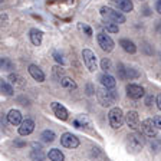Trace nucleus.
<instances>
[{
  "instance_id": "nucleus-1",
  "label": "nucleus",
  "mask_w": 161,
  "mask_h": 161,
  "mask_svg": "<svg viewBox=\"0 0 161 161\" xmlns=\"http://www.w3.org/2000/svg\"><path fill=\"white\" fill-rule=\"evenodd\" d=\"M101 16L104 17L105 20H108V22H112V23H117V25L125 23V20H127L121 12H118L115 9H111V7H107V6L101 7Z\"/></svg>"
},
{
  "instance_id": "nucleus-2",
  "label": "nucleus",
  "mask_w": 161,
  "mask_h": 161,
  "mask_svg": "<svg viewBox=\"0 0 161 161\" xmlns=\"http://www.w3.org/2000/svg\"><path fill=\"white\" fill-rule=\"evenodd\" d=\"M127 147L131 153H140L144 147V137L138 132H134V134L128 135V140H127Z\"/></svg>"
},
{
  "instance_id": "nucleus-3",
  "label": "nucleus",
  "mask_w": 161,
  "mask_h": 161,
  "mask_svg": "<svg viewBox=\"0 0 161 161\" xmlns=\"http://www.w3.org/2000/svg\"><path fill=\"white\" fill-rule=\"evenodd\" d=\"M108 119H109L111 127L115 128V130L122 127V124H124V114H122L121 108H118V107L112 108L109 111V114H108Z\"/></svg>"
},
{
  "instance_id": "nucleus-4",
  "label": "nucleus",
  "mask_w": 161,
  "mask_h": 161,
  "mask_svg": "<svg viewBox=\"0 0 161 161\" xmlns=\"http://www.w3.org/2000/svg\"><path fill=\"white\" fill-rule=\"evenodd\" d=\"M97 97L102 107H111L115 101V97H114V94H112V91H108V88H105V86L99 88V89L97 91Z\"/></svg>"
},
{
  "instance_id": "nucleus-5",
  "label": "nucleus",
  "mask_w": 161,
  "mask_h": 161,
  "mask_svg": "<svg viewBox=\"0 0 161 161\" xmlns=\"http://www.w3.org/2000/svg\"><path fill=\"white\" fill-rule=\"evenodd\" d=\"M82 58H84L85 66L88 68L89 72H95L97 70V55L91 49H84L82 50Z\"/></svg>"
},
{
  "instance_id": "nucleus-6",
  "label": "nucleus",
  "mask_w": 161,
  "mask_h": 161,
  "mask_svg": "<svg viewBox=\"0 0 161 161\" xmlns=\"http://www.w3.org/2000/svg\"><path fill=\"white\" fill-rule=\"evenodd\" d=\"M97 39H98V45H99L101 49L104 50V52H112V50H114L115 43H114V40L111 39L109 35H107V33H98Z\"/></svg>"
},
{
  "instance_id": "nucleus-7",
  "label": "nucleus",
  "mask_w": 161,
  "mask_h": 161,
  "mask_svg": "<svg viewBox=\"0 0 161 161\" xmlns=\"http://www.w3.org/2000/svg\"><path fill=\"white\" fill-rule=\"evenodd\" d=\"M140 128H141V132L148 138L155 137V134H157V127H155L154 119H144L141 122Z\"/></svg>"
},
{
  "instance_id": "nucleus-8",
  "label": "nucleus",
  "mask_w": 161,
  "mask_h": 161,
  "mask_svg": "<svg viewBox=\"0 0 161 161\" xmlns=\"http://www.w3.org/2000/svg\"><path fill=\"white\" fill-rule=\"evenodd\" d=\"M60 144L66 148H76L79 145V140L76 135H74L72 132H65L60 137Z\"/></svg>"
},
{
  "instance_id": "nucleus-9",
  "label": "nucleus",
  "mask_w": 161,
  "mask_h": 161,
  "mask_svg": "<svg viewBox=\"0 0 161 161\" xmlns=\"http://www.w3.org/2000/svg\"><path fill=\"white\" fill-rule=\"evenodd\" d=\"M144 88L140 86V85L135 84H130L127 85V95L131 98V99H140V98L144 97Z\"/></svg>"
},
{
  "instance_id": "nucleus-10",
  "label": "nucleus",
  "mask_w": 161,
  "mask_h": 161,
  "mask_svg": "<svg viewBox=\"0 0 161 161\" xmlns=\"http://www.w3.org/2000/svg\"><path fill=\"white\" fill-rule=\"evenodd\" d=\"M125 121H127V125L131 130L137 131L140 128V117L135 111H130L127 115H125Z\"/></svg>"
},
{
  "instance_id": "nucleus-11",
  "label": "nucleus",
  "mask_w": 161,
  "mask_h": 161,
  "mask_svg": "<svg viewBox=\"0 0 161 161\" xmlns=\"http://www.w3.org/2000/svg\"><path fill=\"white\" fill-rule=\"evenodd\" d=\"M118 72H119V76L122 79H132V78H138V72L134 69H131V68H127L124 65H119L118 66Z\"/></svg>"
},
{
  "instance_id": "nucleus-12",
  "label": "nucleus",
  "mask_w": 161,
  "mask_h": 161,
  "mask_svg": "<svg viewBox=\"0 0 161 161\" xmlns=\"http://www.w3.org/2000/svg\"><path fill=\"white\" fill-rule=\"evenodd\" d=\"M52 109H53V112H55V115H56L59 119H62V121H66L68 119V111H66V108L64 107V105H60L59 102H52Z\"/></svg>"
},
{
  "instance_id": "nucleus-13",
  "label": "nucleus",
  "mask_w": 161,
  "mask_h": 161,
  "mask_svg": "<svg viewBox=\"0 0 161 161\" xmlns=\"http://www.w3.org/2000/svg\"><path fill=\"white\" fill-rule=\"evenodd\" d=\"M33 130H35V122L32 119H25L22 124H20V127H19V134L20 135H29V134H32L33 132Z\"/></svg>"
},
{
  "instance_id": "nucleus-14",
  "label": "nucleus",
  "mask_w": 161,
  "mask_h": 161,
  "mask_svg": "<svg viewBox=\"0 0 161 161\" xmlns=\"http://www.w3.org/2000/svg\"><path fill=\"white\" fill-rule=\"evenodd\" d=\"M99 80H101V85H102V86H105V88H108V89H114L115 85H117L115 78L112 76V75L107 74V72H105L104 75H101Z\"/></svg>"
},
{
  "instance_id": "nucleus-15",
  "label": "nucleus",
  "mask_w": 161,
  "mask_h": 161,
  "mask_svg": "<svg viewBox=\"0 0 161 161\" xmlns=\"http://www.w3.org/2000/svg\"><path fill=\"white\" fill-rule=\"evenodd\" d=\"M111 2H112L121 12H127L128 13V12H132V9H134V4H132L131 0H111Z\"/></svg>"
},
{
  "instance_id": "nucleus-16",
  "label": "nucleus",
  "mask_w": 161,
  "mask_h": 161,
  "mask_svg": "<svg viewBox=\"0 0 161 161\" xmlns=\"http://www.w3.org/2000/svg\"><path fill=\"white\" fill-rule=\"evenodd\" d=\"M7 121H9V124L12 125H20L23 121H22V114H20V111L17 109H12L9 111V114H7Z\"/></svg>"
},
{
  "instance_id": "nucleus-17",
  "label": "nucleus",
  "mask_w": 161,
  "mask_h": 161,
  "mask_svg": "<svg viewBox=\"0 0 161 161\" xmlns=\"http://www.w3.org/2000/svg\"><path fill=\"white\" fill-rule=\"evenodd\" d=\"M29 74L30 76L33 78L35 80H37V82H43L45 80V74L42 72V69L40 68H37L36 65H29Z\"/></svg>"
},
{
  "instance_id": "nucleus-18",
  "label": "nucleus",
  "mask_w": 161,
  "mask_h": 161,
  "mask_svg": "<svg viewBox=\"0 0 161 161\" xmlns=\"http://www.w3.org/2000/svg\"><path fill=\"white\" fill-rule=\"evenodd\" d=\"M29 37H30V42H32L35 46H39V45L42 43V39H43V33H42V30H39V29H30Z\"/></svg>"
},
{
  "instance_id": "nucleus-19",
  "label": "nucleus",
  "mask_w": 161,
  "mask_h": 161,
  "mask_svg": "<svg viewBox=\"0 0 161 161\" xmlns=\"http://www.w3.org/2000/svg\"><path fill=\"white\" fill-rule=\"evenodd\" d=\"M119 46L122 47L127 53H135V52H137V46H135V43L130 39H121L119 40Z\"/></svg>"
},
{
  "instance_id": "nucleus-20",
  "label": "nucleus",
  "mask_w": 161,
  "mask_h": 161,
  "mask_svg": "<svg viewBox=\"0 0 161 161\" xmlns=\"http://www.w3.org/2000/svg\"><path fill=\"white\" fill-rule=\"evenodd\" d=\"M47 157H49L50 161H64L65 160V155L62 154L60 150H58V148H52V150L49 151Z\"/></svg>"
},
{
  "instance_id": "nucleus-21",
  "label": "nucleus",
  "mask_w": 161,
  "mask_h": 161,
  "mask_svg": "<svg viewBox=\"0 0 161 161\" xmlns=\"http://www.w3.org/2000/svg\"><path fill=\"white\" fill-rule=\"evenodd\" d=\"M0 91H2V94L6 95V97H12V95H13V88L10 86L6 80H3V79L0 82Z\"/></svg>"
},
{
  "instance_id": "nucleus-22",
  "label": "nucleus",
  "mask_w": 161,
  "mask_h": 161,
  "mask_svg": "<svg viewBox=\"0 0 161 161\" xmlns=\"http://www.w3.org/2000/svg\"><path fill=\"white\" fill-rule=\"evenodd\" d=\"M60 85L64 88H68V89H76V84H75L74 79H70L68 76L60 78Z\"/></svg>"
},
{
  "instance_id": "nucleus-23",
  "label": "nucleus",
  "mask_w": 161,
  "mask_h": 161,
  "mask_svg": "<svg viewBox=\"0 0 161 161\" xmlns=\"http://www.w3.org/2000/svg\"><path fill=\"white\" fill-rule=\"evenodd\" d=\"M0 68H2V70H7V72H9V70L14 69V65L12 64L7 58H2V59H0Z\"/></svg>"
},
{
  "instance_id": "nucleus-24",
  "label": "nucleus",
  "mask_w": 161,
  "mask_h": 161,
  "mask_svg": "<svg viewBox=\"0 0 161 161\" xmlns=\"http://www.w3.org/2000/svg\"><path fill=\"white\" fill-rule=\"evenodd\" d=\"M40 138H42V141L43 142H52V141L55 140V132L50 130H46L42 132V135H40Z\"/></svg>"
},
{
  "instance_id": "nucleus-25",
  "label": "nucleus",
  "mask_w": 161,
  "mask_h": 161,
  "mask_svg": "<svg viewBox=\"0 0 161 161\" xmlns=\"http://www.w3.org/2000/svg\"><path fill=\"white\" fill-rule=\"evenodd\" d=\"M85 124H89V121H88V118L84 117V115H80L79 118H76V119L74 121V125L76 128H82Z\"/></svg>"
},
{
  "instance_id": "nucleus-26",
  "label": "nucleus",
  "mask_w": 161,
  "mask_h": 161,
  "mask_svg": "<svg viewBox=\"0 0 161 161\" xmlns=\"http://www.w3.org/2000/svg\"><path fill=\"white\" fill-rule=\"evenodd\" d=\"M9 79L12 80V82H13L14 85H19V86H23V78L20 76V75H16V74H12V75H9Z\"/></svg>"
},
{
  "instance_id": "nucleus-27",
  "label": "nucleus",
  "mask_w": 161,
  "mask_h": 161,
  "mask_svg": "<svg viewBox=\"0 0 161 161\" xmlns=\"http://www.w3.org/2000/svg\"><path fill=\"white\" fill-rule=\"evenodd\" d=\"M101 68H102L107 74L109 72V70H112V64H111V60L107 59V58H105V59H102V62H101Z\"/></svg>"
},
{
  "instance_id": "nucleus-28",
  "label": "nucleus",
  "mask_w": 161,
  "mask_h": 161,
  "mask_svg": "<svg viewBox=\"0 0 161 161\" xmlns=\"http://www.w3.org/2000/svg\"><path fill=\"white\" fill-rule=\"evenodd\" d=\"M105 29H107V32H109V33H118V25L117 23H105Z\"/></svg>"
},
{
  "instance_id": "nucleus-29",
  "label": "nucleus",
  "mask_w": 161,
  "mask_h": 161,
  "mask_svg": "<svg viewBox=\"0 0 161 161\" xmlns=\"http://www.w3.org/2000/svg\"><path fill=\"white\" fill-rule=\"evenodd\" d=\"M53 56H55V60H56L58 64H60V65H64V58H62V55H59L58 52H53Z\"/></svg>"
},
{
  "instance_id": "nucleus-30",
  "label": "nucleus",
  "mask_w": 161,
  "mask_h": 161,
  "mask_svg": "<svg viewBox=\"0 0 161 161\" xmlns=\"http://www.w3.org/2000/svg\"><path fill=\"white\" fill-rule=\"evenodd\" d=\"M79 27H80L82 30H85V33H86L88 36H91V35H92V29H91L89 26H86V25H80Z\"/></svg>"
},
{
  "instance_id": "nucleus-31",
  "label": "nucleus",
  "mask_w": 161,
  "mask_h": 161,
  "mask_svg": "<svg viewBox=\"0 0 161 161\" xmlns=\"http://www.w3.org/2000/svg\"><path fill=\"white\" fill-rule=\"evenodd\" d=\"M53 72L56 75H59V76H62V78H64V75H65V72H64L62 68H53Z\"/></svg>"
},
{
  "instance_id": "nucleus-32",
  "label": "nucleus",
  "mask_w": 161,
  "mask_h": 161,
  "mask_svg": "<svg viewBox=\"0 0 161 161\" xmlns=\"http://www.w3.org/2000/svg\"><path fill=\"white\" fill-rule=\"evenodd\" d=\"M154 122H155V127L160 128V130H161V117H160V115L154 117Z\"/></svg>"
},
{
  "instance_id": "nucleus-33",
  "label": "nucleus",
  "mask_w": 161,
  "mask_h": 161,
  "mask_svg": "<svg viewBox=\"0 0 161 161\" xmlns=\"http://www.w3.org/2000/svg\"><path fill=\"white\" fill-rule=\"evenodd\" d=\"M155 10H157L158 14H161V0H158L157 3H155Z\"/></svg>"
},
{
  "instance_id": "nucleus-34",
  "label": "nucleus",
  "mask_w": 161,
  "mask_h": 161,
  "mask_svg": "<svg viewBox=\"0 0 161 161\" xmlns=\"http://www.w3.org/2000/svg\"><path fill=\"white\" fill-rule=\"evenodd\" d=\"M157 107H158V109L161 111V94L157 97Z\"/></svg>"
},
{
  "instance_id": "nucleus-35",
  "label": "nucleus",
  "mask_w": 161,
  "mask_h": 161,
  "mask_svg": "<svg viewBox=\"0 0 161 161\" xmlns=\"http://www.w3.org/2000/svg\"><path fill=\"white\" fill-rule=\"evenodd\" d=\"M151 99H153V97H148V98H147V101H145V102H147V105H151V104H150Z\"/></svg>"
}]
</instances>
